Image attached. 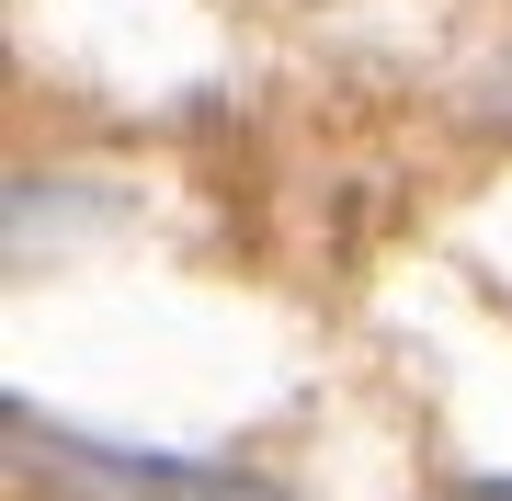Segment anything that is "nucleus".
Instances as JSON below:
<instances>
[{
  "instance_id": "1",
  "label": "nucleus",
  "mask_w": 512,
  "mask_h": 501,
  "mask_svg": "<svg viewBox=\"0 0 512 501\" xmlns=\"http://www.w3.org/2000/svg\"><path fill=\"white\" fill-rule=\"evenodd\" d=\"M12 456L46 467V490H69V501H285L274 479H239V467L126 456V445H92V433H46L23 399H12Z\"/></svg>"
}]
</instances>
